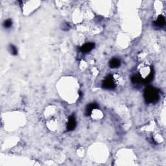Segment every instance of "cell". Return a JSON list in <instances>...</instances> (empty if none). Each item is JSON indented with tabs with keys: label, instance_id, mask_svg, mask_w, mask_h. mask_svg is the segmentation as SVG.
Segmentation results:
<instances>
[{
	"label": "cell",
	"instance_id": "6",
	"mask_svg": "<svg viewBox=\"0 0 166 166\" xmlns=\"http://www.w3.org/2000/svg\"><path fill=\"white\" fill-rule=\"evenodd\" d=\"M98 106H99L96 103H92L90 104V105H88L86 108V112H85L86 116H90L93 112V110L98 108Z\"/></svg>",
	"mask_w": 166,
	"mask_h": 166
},
{
	"label": "cell",
	"instance_id": "5",
	"mask_svg": "<svg viewBox=\"0 0 166 166\" xmlns=\"http://www.w3.org/2000/svg\"><path fill=\"white\" fill-rule=\"evenodd\" d=\"M76 125H77V122H76L75 117L74 116H70L67 123V130L69 131L74 130L75 129Z\"/></svg>",
	"mask_w": 166,
	"mask_h": 166
},
{
	"label": "cell",
	"instance_id": "8",
	"mask_svg": "<svg viewBox=\"0 0 166 166\" xmlns=\"http://www.w3.org/2000/svg\"><path fill=\"white\" fill-rule=\"evenodd\" d=\"M12 25V21L11 19H7L5 20L4 23H3V26L5 29H9Z\"/></svg>",
	"mask_w": 166,
	"mask_h": 166
},
{
	"label": "cell",
	"instance_id": "3",
	"mask_svg": "<svg viewBox=\"0 0 166 166\" xmlns=\"http://www.w3.org/2000/svg\"><path fill=\"white\" fill-rule=\"evenodd\" d=\"M95 47V44L92 42H89L84 44V45L80 47V51L82 53H88L89 52H90L93 48Z\"/></svg>",
	"mask_w": 166,
	"mask_h": 166
},
{
	"label": "cell",
	"instance_id": "2",
	"mask_svg": "<svg viewBox=\"0 0 166 166\" xmlns=\"http://www.w3.org/2000/svg\"><path fill=\"white\" fill-rule=\"evenodd\" d=\"M102 88L105 90H113L116 88V83L112 75H108L102 83Z\"/></svg>",
	"mask_w": 166,
	"mask_h": 166
},
{
	"label": "cell",
	"instance_id": "7",
	"mask_svg": "<svg viewBox=\"0 0 166 166\" xmlns=\"http://www.w3.org/2000/svg\"><path fill=\"white\" fill-rule=\"evenodd\" d=\"M109 66L111 68H117L121 66V60L117 58H114L109 62Z\"/></svg>",
	"mask_w": 166,
	"mask_h": 166
},
{
	"label": "cell",
	"instance_id": "10",
	"mask_svg": "<svg viewBox=\"0 0 166 166\" xmlns=\"http://www.w3.org/2000/svg\"><path fill=\"white\" fill-rule=\"evenodd\" d=\"M70 26L68 23H64L62 27V29L64 31H68L70 29Z\"/></svg>",
	"mask_w": 166,
	"mask_h": 166
},
{
	"label": "cell",
	"instance_id": "1",
	"mask_svg": "<svg viewBox=\"0 0 166 166\" xmlns=\"http://www.w3.org/2000/svg\"><path fill=\"white\" fill-rule=\"evenodd\" d=\"M145 101L147 103H154L159 99V93L156 88L149 86L144 91Z\"/></svg>",
	"mask_w": 166,
	"mask_h": 166
},
{
	"label": "cell",
	"instance_id": "9",
	"mask_svg": "<svg viewBox=\"0 0 166 166\" xmlns=\"http://www.w3.org/2000/svg\"><path fill=\"white\" fill-rule=\"evenodd\" d=\"M9 50L10 53H11L12 55H16L18 54V50H17V48L15 46H14L12 44H10L9 46Z\"/></svg>",
	"mask_w": 166,
	"mask_h": 166
},
{
	"label": "cell",
	"instance_id": "4",
	"mask_svg": "<svg viewBox=\"0 0 166 166\" xmlns=\"http://www.w3.org/2000/svg\"><path fill=\"white\" fill-rule=\"evenodd\" d=\"M165 25V18L164 16L160 15L153 23V25L157 28H161Z\"/></svg>",
	"mask_w": 166,
	"mask_h": 166
}]
</instances>
